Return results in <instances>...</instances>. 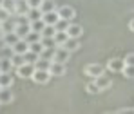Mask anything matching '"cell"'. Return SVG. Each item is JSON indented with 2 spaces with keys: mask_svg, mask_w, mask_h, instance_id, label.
I'll use <instances>...</instances> for the list:
<instances>
[{
  "mask_svg": "<svg viewBox=\"0 0 134 114\" xmlns=\"http://www.w3.org/2000/svg\"><path fill=\"white\" fill-rule=\"evenodd\" d=\"M54 49H56V47H44V49H42V53H40L38 56H40V58H44V60H49V62H51V60H53V56H54Z\"/></svg>",
  "mask_w": 134,
  "mask_h": 114,
  "instance_id": "19",
  "label": "cell"
},
{
  "mask_svg": "<svg viewBox=\"0 0 134 114\" xmlns=\"http://www.w3.org/2000/svg\"><path fill=\"white\" fill-rule=\"evenodd\" d=\"M54 33H56L54 25H45L44 29H42V36H54Z\"/></svg>",
  "mask_w": 134,
  "mask_h": 114,
  "instance_id": "31",
  "label": "cell"
},
{
  "mask_svg": "<svg viewBox=\"0 0 134 114\" xmlns=\"http://www.w3.org/2000/svg\"><path fill=\"white\" fill-rule=\"evenodd\" d=\"M24 62V54H16V53H13V56H11V64H13V67H18V65H22Z\"/></svg>",
  "mask_w": 134,
  "mask_h": 114,
  "instance_id": "25",
  "label": "cell"
},
{
  "mask_svg": "<svg viewBox=\"0 0 134 114\" xmlns=\"http://www.w3.org/2000/svg\"><path fill=\"white\" fill-rule=\"evenodd\" d=\"M42 20L45 22V25H56V22L60 20V15L58 11H47V13H42Z\"/></svg>",
  "mask_w": 134,
  "mask_h": 114,
  "instance_id": "10",
  "label": "cell"
},
{
  "mask_svg": "<svg viewBox=\"0 0 134 114\" xmlns=\"http://www.w3.org/2000/svg\"><path fill=\"white\" fill-rule=\"evenodd\" d=\"M24 60L29 62V64H35V62L38 60V54L33 53V51H27V53H24Z\"/></svg>",
  "mask_w": 134,
  "mask_h": 114,
  "instance_id": "27",
  "label": "cell"
},
{
  "mask_svg": "<svg viewBox=\"0 0 134 114\" xmlns=\"http://www.w3.org/2000/svg\"><path fill=\"white\" fill-rule=\"evenodd\" d=\"M69 56H71V51H67V49H65L64 45H56L53 60H56V62H62V64H65L67 60H69Z\"/></svg>",
  "mask_w": 134,
  "mask_h": 114,
  "instance_id": "6",
  "label": "cell"
},
{
  "mask_svg": "<svg viewBox=\"0 0 134 114\" xmlns=\"http://www.w3.org/2000/svg\"><path fill=\"white\" fill-rule=\"evenodd\" d=\"M118 112L120 114H131V112H134V109H127V107H125V109H120Z\"/></svg>",
  "mask_w": 134,
  "mask_h": 114,
  "instance_id": "37",
  "label": "cell"
},
{
  "mask_svg": "<svg viewBox=\"0 0 134 114\" xmlns=\"http://www.w3.org/2000/svg\"><path fill=\"white\" fill-rule=\"evenodd\" d=\"M35 69H36V67H35V64L24 62L22 65H18V67H16V74H18L20 78H24V80H25V78H31V76H33Z\"/></svg>",
  "mask_w": 134,
  "mask_h": 114,
  "instance_id": "2",
  "label": "cell"
},
{
  "mask_svg": "<svg viewBox=\"0 0 134 114\" xmlns=\"http://www.w3.org/2000/svg\"><path fill=\"white\" fill-rule=\"evenodd\" d=\"M53 38H54V44H56V45H64L69 36H67V31H58V29H56V33H54Z\"/></svg>",
  "mask_w": 134,
  "mask_h": 114,
  "instance_id": "18",
  "label": "cell"
},
{
  "mask_svg": "<svg viewBox=\"0 0 134 114\" xmlns=\"http://www.w3.org/2000/svg\"><path fill=\"white\" fill-rule=\"evenodd\" d=\"M31 80H33L35 83H38V85H45V83L51 80V72H49L47 69H35Z\"/></svg>",
  "mask_w": 134,
  "mask_h": 114,
  "instance_id": "1",
  "label": "cell"
},
{
  "mask_svg": "<svg viewBox=\"0 0 134 114\" xmlns=\"http://www.w3.org/2000/svg\"><path fill=\"white\" fill-rule=\"evenodd\" d=\"M49 65H51V62H49V60H44V58H40V56H38V60L35 62V67H36V69H47V71H49Z\"/></svg>",
  "mask_w": 134,
  "mask_h": 114,
  "instance_id": "26",
  "label": "cell"
},
{
  "mask_svg": "<svg viewBox=\"0 0 134 114\" xmlns=\"http://www.w3.org/2000/svg\"><path fill=\"white\" fill-rule=\"evenodd\" d=\"M64 47H65L67 51H71V53H74V51H78L80 49V38H67L65 44H64Z\"/></svg>",
  "mask_w": 134,
  "mask_h": 114,
  "instance_id": "14",
  "label": "cell"
},
{
  "mask_svg": "<svg viewBox=\"0 0 134 114\" xmlns=\"http://www.w3.org/2000/svg\"><path fill=\"white\" fill-rule=\"evenodd\" d=\"M121 72H123V76H125V78H129V80H134V65H125Z\"/></svg>",
  "mask_w": 134,
  "mask_h": 114,
  "instance_id": "29",
  "label": "cell"
},
{
  "mask_svg": "<svg viewBox=\"0 0 134 114\" xmlns=\"http://www.w3.org/2000/svg\"><path fill=\"white\" fill-rule=\"evenodd\" d=\"M11 51H13V53H16V54H24V53H27V51H29V44H27L24 38H20L16 44H13V45H11Z\"/></svg>",
  "mask_w": 134,
  "mask_h": 114,
  "instance_id": "13",
  "label": "cell"
},
{
  "mask_svg": "<svg viewBox=\"0 0 134 114\" xmlns=\"http://www.w3.org/2000/svg\"><path fill=\"white\" fill-rule=\"evenodd\" d=\"M83 35V27L82 25H78V24H69L67 25V36H71V38H80Z\"/></svg>",
  "mask_w": 134,
  "mask_h": 114,
  "instance_id": "11",
  "label": "cell"
},
{
  "mask_svg": "<svg viewBox=\"0 0 134 114\" xmlns=\"http://www.w3.org/2000/svg\"><path fill=\"white\" fill-rule=\"evenodd\" d=\"M85 89H87V92H89V94H98V92H102L100 89H98V85L94 83V80L87 83V87H85Z\"/></svg>",
  "mask_w": 134,
  "mask_h": 114,
  "instance_id": "32",
  "label": "cell"
},
{
  "mask_svg": "<svg viewBox=\"0 0 134 114\" xmlns=\"http://www.w3.org/2000/svg\"><path fill=\"white\" fill-rule=\"evenodd\" d=\"M29 25H31V31H36V33H40V35H42V29L45 27V22L42 20V18H38V20L29 22Z\"/></svg>",
  "mask_w": 134,
  "mask_h": 114,
  "instance_id": "22",
  "label": "cell"
},
{
  "mask_svg": "<svg viewBox=\"0 0 134 114\" xmlns=\"http://www.w3.org/2000/svg\"><path fill=\"white\" fill-rule=\"evenodd\" d=\"M13 64H11V58H0V72H11Z\"/></svg>",
  "mask_w": 134,
  "mask_h": 114,
  "instance_id": "21",
  "label": "cell"
},
{
  "mask_svg": "<svg viewBox=\"0 0 134 114\" xmlns=\"http://www.w3.org/2000/svg\"><path fill=\"white\" fill-rule=\"evenodd\" d=\"M123 67H125V60L123 58H111L107 62V69L112 71V72H121Z\"/></svg>",
  "mask_w": 134,
  "mask_h": 114,
  "instance_id": "9",
  "label": "cell"
},
{
  "mask_svg": "<svg viewBox=\"0 0 134 114\" xmlns=\"http://www.w3.org/2000/svg\"><path fill=\"white\" fill-rule=\"evenodd\" d=\"M83 72H85L89 78H96V76H100V74L105 72V67H103L102 64H89V65H85Z\"/></svg>",
  "mask_w": 134,
  "mask_h": 114,
  "instance_id": "3",
  "label": "cell"
},
{
  "mask_svg": "<svg viewBox=\"0 0 134 114\" xmlns=\"http://www.w3.org/2000/svg\"><path fill=\"white\" fill-rule=\"evenodd\" d=\"M15 0H2V7L9 13V15H15Z\"/></svg>",
  "mask_w": 134,
  "mask_h": 114,
  "instance_id": "24",
  "label": "cell"
},
{
  "mask_svg": "<svg viewBox=\"0 0 134 114\" xmlns=\"http://www.w3.org/2000/svg\"><path fill=\"white\" fill-rule=\"evenodd\" d=\"M7 44H5V40H4V35H0V49H5Z\"/></svg>",
  "mask_w": 134,
  "mask_h": 114,
  "instance_id": "38",
  "label": "cell"
},
{
  "mask_svg": "<svg viewBox=\"0 0 134 114\" xmlns=\"http://www.w3.org/2000/svg\"><path fill=\"white\" fill-rule=\"evenodd\" d=\"M40 38H42V35H40V33H36V31H29V33L25 35V38H24V40H25L27 44H33V42H38Z\"/></svg>",
  "mask_w": 134,
  "mask_h": 114,
  "instance_id": "23",
  "label": "cell"
},
{
  "mask_svg": "<svg viewBox=\"0 0 134 114\" xmlns=\"http://www.w3.org/2000/svg\"><path fill=\"white\" fill-rule=\"evenodd\" d=\"M42 49H44V45H42V42H40V40H38V42H33V44H29V51L36 53V54H40V53H42Z\"/></svg>",
  "mask_w": 134,
  "mask_h": 114,
  "instance_id": "30",
  "label": "cell"
},
{
  "mask_svg": "<svg viewBox=\"0 0 134 114\" xmlns=\"http://www.w3.org/2000/svg\"><path fill=\"white\" fill-rule=\"evenodd\" d=\"M0 87H13L11 72H0Z\"/></svg>",
  "mask_w": 134,
  "mask_h": 114,
  "instance_id": "15",
  "label": "cell"
},
{
  "mask_svg": "<svg viewBox=\"0 0 134 114\" xmlns=\"http://www.w3.org/2000/svg\"><path fill=\"white\" fill-rule=\"evenodd\" d=\"M4 40H5L7 47H11L13 44H16L20 38H18V35H16L15 31H9V33H4Z\"/></svg>",
  "mask_w": 134,
  "mask_h": 114,
  "instance_id": "17",
  "label": "cell"
},
{
  "mask_svg": "<svg viewBox=\"0 0 134 114\" xmlns=\"http://www.w3.org/2000/svg\"><path fill=\"white\" fill-rule=\"evenodd\" d=\"M67 25H69V20H64V18H60V20L56 22V25H54V27H56L58 31H67Z\"/></svg>",
  "mask_w": 134,
  "mask_h": 114,
  "instance_id": "33",
  "label": "cell"
},
{
  "mask_svg": "<svg viewBox=\"0 0 134 114\" xmlns=\"http://www.w3.org/2000/svg\"><path fill=\"white\" fill-rule=\"evenodd\" d=\"M27 11H29L27 0H16V4H15V15L16 16H25Z\"/></svg>",
  "mask_w": 134,
  "mask_h": 114,
  "instance_id": "12",
  "label": "cell"
},
{
  "mask_svg": "<svg viewBox=\"0 0 134 114\" xmlns=\"http://www.w3.org/2000/svg\"><path fill=\"white\" fill-rule=\"evenodd\" d=\"M15 96H13V91L11 87H0V105H9L13 103Z\"/></svg>",
  "mask_w": 134,
  "mask_h": 114,
  "instance_id": "7",
  "label": "cell"
},
{
  "mask_svg": "<svg viewBox=\"0 0 134 114\" xmlns=\"http://www.w3.org/2000/svg\"><path fill=\"white\" fill-rule=\"evenodd\" d=\"M0 7H2V0H0Z\"/></svg>",
  "mask_w": 134,
  "mask_h": 114,
  "instance_id": "40",
  "label": "cell"
},
{
  "mask_svg": "<svg viewBox=\"0 0 134 114\" xmlns=\"http://www.w3.org/2000/svg\"><path fill=\"white\" fill-rule=\"evenodd\" d=\"M94 80V83L98 85V89L100 91H107V89H111V85H112V80L103 72V74H100V76H96V78H92Z\"/></svg>",
  "mask_w": 134,
  "mask_h": 114,
  "instance_id": "4",
  "label": "cell"
},
{
  "mask_svg": "<svg viewBox=\"0 0 134 114\" xmlns=\"http://www.w3.org/2000/svg\"><path fill=\"white\" fill-rule=\"evenodd\" d=\"M129 29H131V31H132V33H134V18H132V20H131V22H129Z\"/></svg>",
  "mask_w": 134,
  "mask_h": 114,
  "instance_id": "39",
  "label": "cell"
},
{
  "mask_svg": "<svg viewBox=\"0 0 134 114\" xmlns=\"http://www.w3.org/2000/svg\"><path fill=\"white\" fill-rule=\"evenodd\" d=\"M65 71H67L65 64L56 62V60H51V65H49V72H51V76H64Z\"/></svg>",
  "mask_w": 134,
  "mask_h": 114,
  "instance_id": "5",
  "label": "cell"
},
{
  "mask_svg": "<svg viewBox=\"0 0 134 114\" xmlns=\"http://www.w3.org/2000/svg\"><path fill=\"white\" fill-rule=\"evenodd\" d=\"M27 4H29V7H40L42 0H27Z\"/></svg>",
  "mask_w": 134,
  "mask_h": 114,
  "instance_id": "36",
  "label": "cell"
},
{
  "mask_svg": "<svg viewBox=\"0 0 134 114\" xmlns=\"http://www.w3.org/2000/svg\"><path fill=\"white\" fill-rule=\"evenodd\" d=\"M56 11H58L60 18H64V20H72V18L76 16V11H74V7H71V5H60Z\"/></svg>",
  "mask_w": 134,
  "mask_h": 114,
  "instance_id": "8",
  "label": "cell"
},
{
  "mask_svg": "<svg viewBox=\"0 0 134 114\" xmlns=\"http://www.w3.org/2000/svg\"><path fill=\"white\" fill-rule=\"evenodd\" d=\"M15 2H16V0H15Z\"/></svg>",
  "mask_w": 134,
  "mask_h": 114,
  "instance_id": "41",
  "label": "cell"
},
{
  "mask_svg": "<svg viewBox=\"0 0 134 114\" xmlns=\"http://www.w3.org/2000/svg\"><path fill=\"white\" fill-rule=\"evenodd\" d=\"M54 9H56V4H54L53 0H42V4H40V11H42V13L54 11Z\"/></svg>",
  "mask_w": 134,
  "mask_h": 114,
  "instance_id": "20",
  "label": "cell"
},
{
  "mask_svg": "<svg viewBox=\"0 0 134 114\" xmlns=\"http://www.w3.org/2000/svg\"><path fill=\"white\" fill-rule=\"evenodd\" d=\"M5 18H9V13H7L4 7H0V22H4Z\"/></svg>",
  "mask_w": 134,
  "mask_h": 114,
  "instance_id": "35",
  "label": "cell"
},
{
  "mask_svg": "<svg viewBox=\"0 0 134 114\" xmlns=\"http://www.w3.org/2000/svg\"><path fill=\"white\" fill-rule=\"evenodd\" d=\"M125 65H134V53H131V54H127L125 58Z\"/></svg>",
  "mask_w": 134,
  "mask_h": 114,
  "instance_id": "34",
  "label": "cell"
},
{
  "mask_svg": "<svg viewBox=\"0 0 134 114\" xmlns=\"http://www.w3.org/2000/svg\"><path fill=\"white\" fill-rule=\"evenodd\" d=\"M27 20L29 22H33V20H38V18H42V11H40V7H29V11H27Z\"/></svg>",
  "mask_w": 134,
  "mask_h": 114,
  "instance_id": "16",
  "label": "cell"
},
{
  "mask_svg": "<svg viewBox=\"0 0 134 114\" xmlns=\"http://www.w3.org/2000/svg\"><path fill=\"white\" fill-rule=\"evenodd\" d=\"M40 42H42V45H44V47H56L53 36H42V38H40Z\"/></svg>",
  "mask_w": 134,
  "mask_h": 114,
  "instance_id": "28",
  "label": "cell"
}]
</instances>
